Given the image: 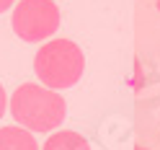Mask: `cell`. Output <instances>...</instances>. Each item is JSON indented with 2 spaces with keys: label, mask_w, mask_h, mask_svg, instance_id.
I'll list each match as a JSON object with an SVG mask.
<instances>
[{
  "label": "cell",
  "mask_w": 160,
  "mask_h": 150,
  "mask_svg": "<svg viewBox=\"0 0 160 150\" xmlns=\"http://www.w3.org/2000/svg\"><path fill=\"white\" fill-rule=\"evenodd\" d=\"M42 150H91V142L75 129H57L47 137Z\"/></svg>",
  "instance_id": "cell-5"
},
{
  "label": "cell",
  "mask_w": 160,
  "mask_h": 150,
  "mask_svg": "<svg viewBox=\"0 0 160 150\" xmlns=\"http://www.w3.org/2000/svg\"><path fill=\"white\" fill-rule=\"evenodd\" d=\"M13 5H16V0H0V13H5V11H11Z\"/></svg>",
  "instance_id": "cell-7"
},
{
  "label": "cell",
  "mask_w": 160,
  "mask_h": 150,
  "mask_svg": "<svg viewBox=\"0 0 160 150\" xmlns=\"http://www.w3.org/2000/svg\"><path fill=\"white\" fill-rule=\"evenodd\" d=\"M34 73L52 91L72 88L85 73V54L72 39H49L34 57Z\"/></svg>",
  "instance_id": "cell-2"
},
{
  "label": "cell",
  "mask_w": 160,
  "mask_h": 150,
  "mask_svg": "<svg viewBox=\"0 0 160 150\" xmlns=\"http://www.w3.org/2000/svg\"><path fill=\"white\" fill-rule=\"evenodd\" d=\"M11 26L16 36L28 44L49 42L59 28V8L52 0H18L11 16Z\"/></svg>",
  "instance_id": "cell-3"
},
{
  "label": "cell",
  "mask_w": 160,
  "mask_h": 150,
  "mask_svg": "<svg viewBox=\"0 0 160 150\" xmlns=\"http://www.w3.org/2000/svg\"><path fill=\"white\" fill-rule=\"evenodd\" d=\"M8 106L16 124L28 132H52L67 116V101L59 96V91L39 83H21L13 91Z\"/></svg>",
  "instance_id": "cell-1"
},
{
  "label": "cell",
  "mask_w": 160,
  "mask_h": 150,
  "mask_svg": "<svg viewBox=\"0 0 160 150\" xmlns=\"http://www.w3.org/2000/svg\"><path fill=\"white\" fill-rule=\"evenodd\" d=\"M5 111H8V96H5V88L0 85V119H3Z\"/></svg>",
  "instance_id": "cell-6"
},
{
  "label": "cell",
  "mask_w": 160,
  "mask_h": 150,
  "mask_svg": "<svg viewBox=\"0 0 160 150\" xmlns=\"http://www.w3.org/2000/svg\"><path fill=\"white\" fill-rule=\"evenodd\" d=\"M0 150H42V147L36 145L34 132L8 124V127H0Z\"/></svg>",
  "instance_id": "cell-4"
},
{
  "label": "cell",
  "mask_w": 160,
  "mask_h": 150,
  "mask_svg": "<svg viewBox=\"0 0 160 150\" xmlns=\"http://www.w3.org/2000/svg\"><path fill=\"white\" fill-rule=\"evenodd\" d=\"M155 8H158V11H160V0H155Z\"/></svg>",
  "instance_id": "cell-8"
}]
</instances>
